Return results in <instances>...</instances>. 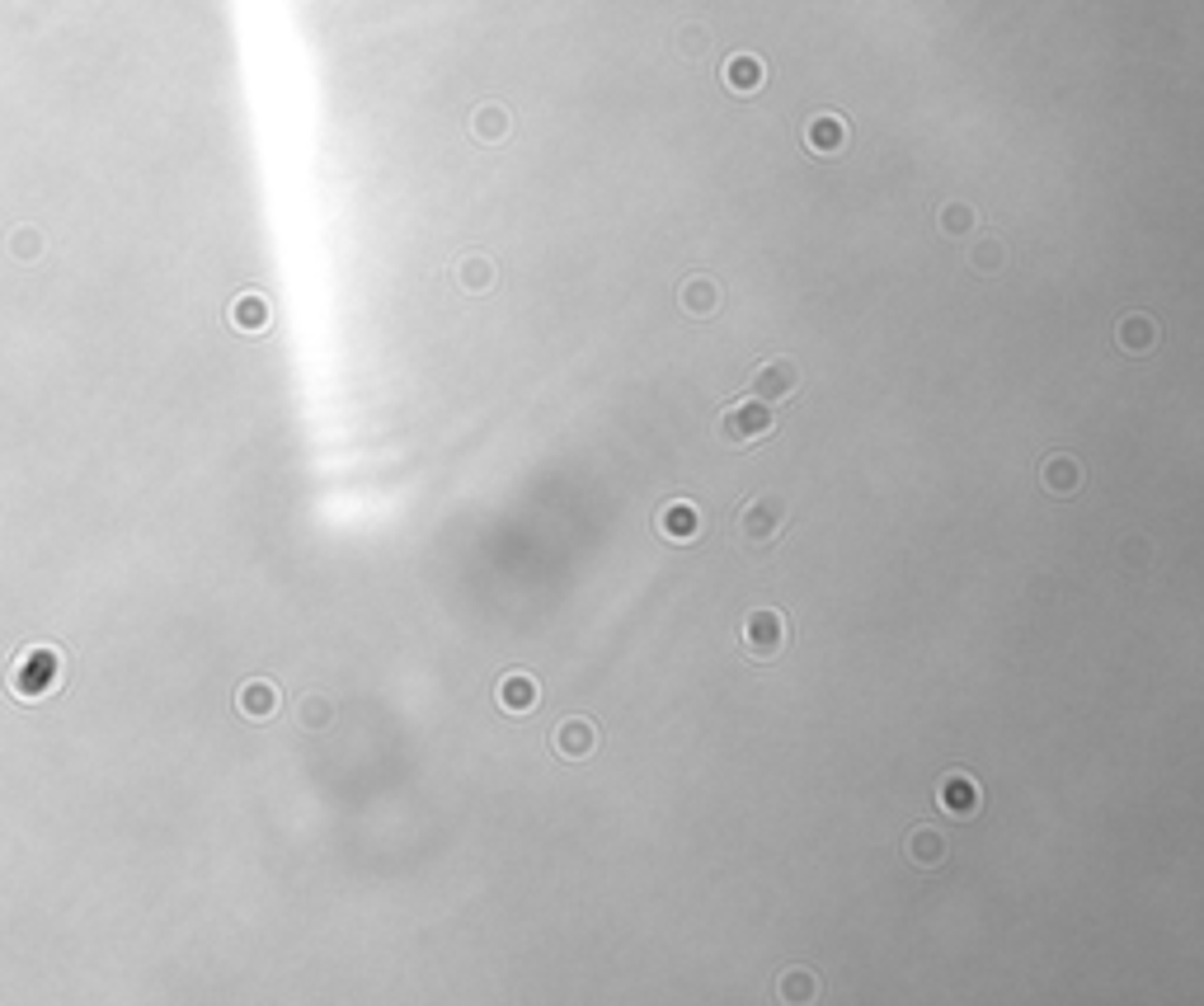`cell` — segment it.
I'll use <instances>...</instances> for the list:
<instances>
[{"mask_svg":"<svg viewBox=\"0 0 1204 1006\" xmlns=\"http://www.w3.org/2000/svg\"><path fill=\"white\" fill-rule=\"evenodd\" d=\"M786 504L776 494H758V499H744L739 518H734V532H739L744 546H772L786 527Z\"/></svg>","mask_w":1204,"mask_h":1006,"instance_id":"3","label":"cell"},{"mask_svg":"<svg viewBox=\"0 0 1204 1006\" xmlns=\"http://www.w3.org/2000/svg\"><path fill=\"white\" fill-rule=\"evenodd\" d=\"M941 226H946L951 235H960V231H969V226H974V212L955 203V207H946V212H941Z\"/></svg>","mask_w":1204,"mask_h":1006,"instance_id":"22","label":"cell"},{"mask_svg":"<svg viewBox=\"0 0 1204 1006\" xmlns=\"http://www.w3.org/2000/svg\"><path fill=\"white\" fill-rule=\"evenodd\" d=\"M457 282L466 292H490L494 288V264L480 259V254H466V259H457Z\"/></svg>","mask_w":1204,"mask_h":1006,"instance_id":"17","label":"cell"},{"mask_svg":"<svg viewBox=\"0 0 1204 1006\" xmlns=\"http://www.w3.org/2000/svg\"><path fill=\"white\" fill-rule=\"evenodd\" d=\"M655 527L669 546H692L701 536V508L692 499H663L655 513Z\"/></svg>","mask_w":1204,"mask_h":1006,"instance_id":"8","label":"cell"},{"mask_svg":"<svg viewBox=\"0 0 1204 1006\" xmlns=\"http://www.w3.org/2000/svg\"><path fill=\"white\" fill-rule=\"evenodd\" d=\"M278 705H282V691L268 683V677H254V683H245L236 691V711L245 715V720H254V725H264V720H274L278 715Z\"/></svg>","mask_w":1204,"mask_h":1006,"instance_id":"14","label":"cell"},{"mask_svg":"<svg viewBox=\"0 0 1204 1006\" xmlns=\"http://www.w3.org/2000/svg\"><path fill=\"white\" fill-rule=\"evenodd\" d=\"M842 137H847V132H842L838 118H814V123H810V147H814V151H838Z\"/></svg>","mask_w":1204,"mask_h":1006,"instance_id":"20","label":"cell"},{"mask_svg":"<svg viewBox=\"0 0 1204 1006\" xmlns=\"http://www.w3.org/2000/svg\"><path fill=\"white\" fill-rule=\"evenodd\" d=\"M296 720H302L310 734L330 729V725H334V701L325 697V691H306V697L296 701Z\"/></svg>","mask_w":1204,"mask_h":1006,"instance_id":"16","label":"cell"},{"mask_svg":"<svg viewBox=\"0 0 1204 1006\" xmlns=\"http://www.w3.org/2000/svg\"><path fill=\"white\" fill-rule=\"evenodd\" d=\"M776 997L782 1002H814L819 997V979L810 969H790L782 973V983H776Z\"/></svg>","mask_w":1204,"mask_h":1006,"instance_id":"18","label":"cell"},{"mask_svg":"<svg viewBox=\"0 0 1204 1006\" xmlns=\"http://www.w3.org/2000/svg\"><path fill=\"white\" fill-rule=\"evenodd\" d=\"M800 391V362L790 358H762L753 372H748V395L762 405H782Z\"/></svg>","mask_w":1204,"mask_h":1006,"instance_id":"5","label":"cell"},{"mask_svg":"<svg viewBox=\"0 0 1204 1006\" xmlns=\"http://www.w3.org/2000/svg\"><path fill=\"white\" fill-rule=\"evenodd\" d=\"M772 429H776L772 405L753 400V395H744V400L725 405V409H720V419H715V437H720L725 447H753V443H762V437H768Z\"/></svg>","mask_w":1204,"mask_h":1006,"instance_id":"2","label":"cell"},{"mask_svg":"<svg viewBox=\"0 0 1204 1006\" xmlns=\"http://www.w3.org/2000/svg\"><path fill=\"white\" fill-rule=\"evenodd\" d=\"M937 804L946 814H955V818H974L984 810V790H979V781H974L969 772H946L941 781H937Z\"/></svg>","mask_w":1204,"mask_h":1006,"instance_id":"9","label":"cell"},{"mask_svg":"<svg viewBox=\"0 0 1204 1006\" xmlns=\"http://www.w3.org/2000/svg\"><path fill=\"white\" fill-rule=\"evenodd\" d=\"M62 677H66V659L52 645H28L10 663V691L20 701H42L52 691H62Z\"/></svg>","mask_w":1204,"mask_h":1006,"instance_id":"1","label":"cell"},{"mask_svg":"<svg viewBox=\"0 0 1204 1006\" xmlns=\"http://www.w3.org/2000/svg\"><path fill=\"white\" fill-rule=\"evenodd\" d=\"M725 76L734 90H758L762 85V62H753V56H734V62L725 66Z\"/></svg>","mask_w":1204,"mask_h":1006,"instance_id":"19","label":"cell"},{"mask_svg":"<svg viewBox=\"0 0 1204 1006\" xmlns=\"http://www.w3.org/2000/svg\"><path fill=\"white\" fill-rule=\"evenodd\" d=\"M598 748H603V734L584 715H570L550 729V753H556L560 762H588Z\"/></svg>","mask_w":1204,"mask_h":1006,"instance_id":"6","label":"cell"},{"mask_svg":"<svg viewBox=\"0 0 1204 1006\" xmlns=\"http://www.w3.org/2000/svg\"><path fill=\"white\" fill-rule=\"evenodd\" d=\"M677 306H683L692 320H711V316H720V306H725V292H720V282L711 273H692L677 282Z\"/></svg>","mask_w":1204,"mask_h":1006,"instance_id":"10","label":"cell"},{"mask_svg":"<svg viewBox=\"0 0 1204 1006\" xmlns=\"http://www.w3.org/2000/svg\"><path fill=\"white\" fill-rule=\"evenodd\" d=\"M231 324H236V330H245V334L268 330V302H264V296H254V292L236 296V306H231Z\"/></svg>","mask_w":1204,"mask_h":1006,"instance_id":"15","label":"cell"},{"mask_svg":"<svg viewBox=\"0 0 1204 1006\" xmlns=\"http://www.w3.org/2000/svg\"><path fill=\"white\" fill-rule=\"evenodd\" d=\"M1157 339H1163V324H1157L1149 310H1129V316L1115 324V344H1120V353H1129V358H1149L1157 348Z\"/></svg>","mask_w":1204,"mask_h":1006,"instance_id":"11","label":"cell"},{"mask_svg":"<svg viewBox=\"0 0 1204 1006\" xmlns=\"http://www.w3.org/2000/svg\"><path fill=\"white\" fill-rule=\"evenodd\" d=\"M903 861H909L913 870H923V875L941 870L946 861H951V838H946L941 828H931V824H913L909 838H903Z\"/></svg>","mask_w":1204,"mask_h":1006,"instance_id":"7","label":"cell"},{"mask_svg":"<svg viewBox=\"0 0 1204 1006\" xmlns=\"http://www.w3.org/2000/svg\"><path fill=\"white\" fill-rule=\"evenodd\" d=\"M790 645V621L776 607H758V612L744 616V654L758 663H772L782 649Z\"/></svg>","mask_w":1204,"mask_h":1006,"instance_id":"4","label":"cell"},{"mask_svg":"<svg viewBox=\"0 0 1204 1006\" xmlns=\"http://www.w3.org/2000/svg\"><path fill=\"white\" fill-rule=\"evenodd\" d=\"M1082 461L1068 457V451H1054V457L1040 461V485L1054 494V499H1073V494L1082 489Z\"/></svg>","mask_w":1204,"mask_h":1006,"instance_id":"13","label":"cell"},{"mask_svg":"<svg viewBox=\"0 0 1204 1006\" xmlns=\"http://www.w3.org/2000/svg\"><path fill=\"white\" fill-rule=\"evenodd\" d=\"M504 132V113H480V137H499Z\"/></svg>","mask_w":1204,"mask_h":1006,"instance_id":"23","label":"cell"},{"mask_svg":"<svg viewBox=\"0 0 1204 1006\" xmlns=\"http://www.w3.org/2000/svg\"><path fill=\"white\" fill-rule=\"evenodd\" d=\"M974 268H979V273H998V268H1002V245H998V240H979V245H974Z\"/></svg>","mask_w":1204,"mask_h":1006,"instance_id":"21","label":"cell"},{"mask_svg":"<svg viewBox=\"0 0 1204 1006\" xmlns=\"http://www.w3.org/2000/svg\"><path fill=\"white\" fill-rule=\"evenodd\" d=\"M494 701H499L504 715H532L542 705V687H536L532 673H504L499 687H494Z\"/></svg>","mask_w":1204,"mask_h":1006,"instance_id":"12","label":"cell"}]
</instances>
